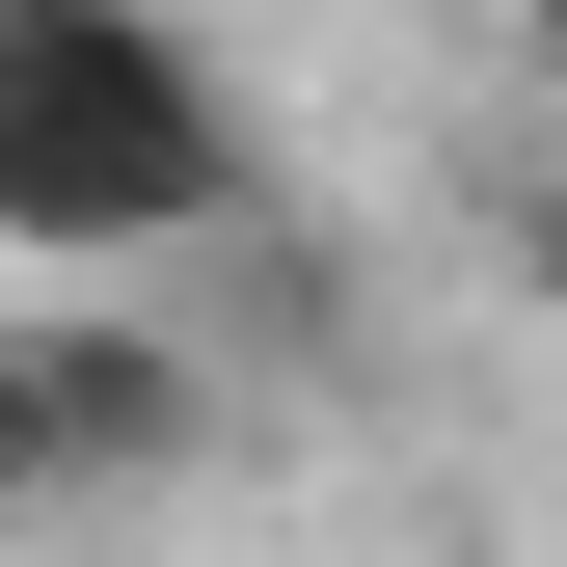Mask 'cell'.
Instances as JSON below:
<instances>
[{
	"label": "cell",
	"mask_w": 567,
	"mask_h": 567,
	"mask_svg": "<svg viewBox=\"0 0 567 567\" xmlns=\"http://www.w3.org/2000/svg\"><path fill=\"white\" fill-rule=\"evenodd\" d=\"M135 298H163L189 351H217V379H324V351H351V270H324L298 217H217L189 270H135Z\"/></svg>",
	"instance_id": "3957f363"
},
{
	"label": "cell",
	"mask_w": 567,
	"mask_h": 567,
	"mask_svg": "<svg viewBox=\"0 0 567 567\" xmlns=\"http://www.w3.org/2000/svg\"><path fill=\"white\" fill-rule=\"evenodd\" d=\"M514 270H540V298H567V189H540V217H514Z\"/></svg>",
	"instance_id": "277c9868"
},
{
	"label": "cell",
	"mask_w": 567,
	"mask_h": 567,
	"mask_svg": "<svg viewBox=\"0 0 567 567\" xmlns=\"http://www.w3.org/2000/svg\"><path fill=\"white\" fill-rule=\"evenodd\" d=\"M135 460H217V351H189L163 298L0 324V514H54V486H135Z\"/></svg>",
	"instance_id": "7a4b0ae2"
},
{
	"label": "cell",
	"mask_w": 567,
	"mask_h": 567,
	"mask_svg": "<svg viewBox=\"0 0 567 567\" xmlns=\"http://www.w3.org/2000/svg\"><path fill=\"white\" fill-rule=\"evenodd\" d=\"M217 217H270L217 54L163 0H0V244L28 270H189Z\"/></svg>",
	"instance_id": "6da1fadb"
},
{
	"label": "cell",
	"mask_w": 567,
	"mask_h": 567,
	"mask_svg": "<svg viewBox=\"0 0 567 567\" xmlns=\"http://www.w3.org/2000/svg\"><path fill=\"white\" fill-rule=\"evenodd\" d=\"M540 54H567V0H540Z\"/></svg>",
	"instance_id": "5b68a950"
}]
</instances>
